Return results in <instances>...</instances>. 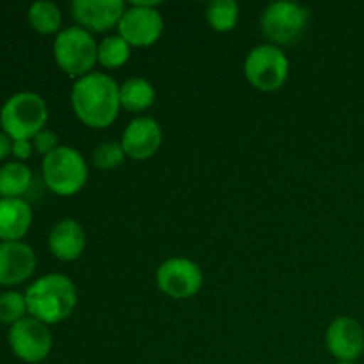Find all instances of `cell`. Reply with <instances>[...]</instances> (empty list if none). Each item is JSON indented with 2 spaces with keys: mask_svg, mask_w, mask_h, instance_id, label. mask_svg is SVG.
<instances>
[{
  "mask_svg": "<svg viewBox=\"0 0 364 364\" xmlns=\"http://www.w3.org/2000/svg\"><path fill=\"white\" fill-rule=\"evenodd\" d=\"M71 107L75 116L87 127H110L121 109L119 85L109 75L92 71L73 84Z\"/></svg>",
  "mask_w": 364,
  "mask_h": 364,
  "instance_id": "obj_1",
  "label": "cell"
},
{
  "mask_svg": "<svg viewBox=\"0 0 364 364\" xmlns=\"http://www.w3.org/2000/svg\"><path fill=\"white\" fill-rule=\"evenodd\" d=\"M25 301L32 318L52 326L70 318L77 308L78 295L70 277L63 274H46L27 288Z\"/></svg>",
  "mask_w": 364,
  "mask_h": 364,
  "instance_id": "obj_2",
  "label": "cell"
},
{
  "mask_svg": "<svg viewBox=\"0 0 364 364\" xmlns=\"http://www.w3.org/2000/svg\"><path fill=\"white\" fill-rule=\"evenodd\" d=\"M48 107L45 100L32 91H21L6 100L0 109V127L13 141L34 139L45 128Z\"/></svg>",
  "mask_w": 364,
  "mask_h": 364,
  "instance_id": "obj_3",
  "label": "cell"
},
{
  "mask_svg": "<svg viewBox=\"0 0 364 364\" xmlns=\"http://www.w3.org/2000/svg\"><path fill=\"white\" fill-rule=\"evenodd\" d=\"M53 57L64 73L78 80L92 73V68L98 63V43L91 32L78 25L66 27L55 36Z\"/></svg>",
  "mask_w": 364,
  "mask_h": 364,
  "instance_id": "obj_4",
  "label": "cell"
},
{
  "mask_svg": "<svg viewBox=\"0 0 364 364\" xmlns=\"http://www.w3.org/2000/svg\"><path fill=\"white\" fill-rule=\"evenodd\" d=\"M43 180L57 196H73L87 181V164L75 148L59 146L43 159Z\"/></svg>",
  "mask_w": 364,
  "mask_h": 364,
  "instance_id": "obj_5",
  "label": "cell"
},
{
  "mask_svg": "<svg viewBox=\"0 0 364 364\" xmlns=\"http://www.w3.org/2000/svg\"><path fill=\"white\" fill-rule=\"evenodd\" d=\"M244 73L249 84L262 92L279 91L290 73V63L283 48L274 43L252 48L245 57Z\"/></svg>",
  "mask_w": 364,
  "mask_h": 364,
  "instance_id": "obj_6",
  "label": "cell"
},
{
  "mask_svg": "<svg viewBox=\"0 0 364 364\" xmlns=\"http://www.w3.org/2000/svg\"><path fill=\"white\" fill-rule=\"evenodd\" d=\"M309 23V11L295 2H274L263 11V34L274 41V45H291L304 34Z\"/></svg>",
  "mask_w": 364,
  "mask_h": 364,
  "instance_id": "obj_7",
  "label": "cell"
},
{
  "mask_svg": "<svg viewBox=\"0 0 364 364\" xmlns=\"http://www.w3.org/2000/svg\"><path fill=\"white\" fill-rule=\"evenodd\" d=\"M7 340H9L13 354L28 364L45 361L52 352L53 345L48 326L32 316H25L20 322L11 326Z\"/></svg>",
  "mask_w": 364,
  "mask_h": 364,
  "instance_id": "obj_8",
  "label": "cell"
},
{
  "mask_svg": "<svg viewBox=\"0 0 364 364\" xmlns=\"http://www.w3.org/2000/svg\"><path fill=\"white\" fill-rule=\"evenodd\" d=\"M156 287L167 297L191 299L201 290L203 277L201 267L188 258H169L156 270Z\"/></svg>",
  "mask_w": 364,
  "mask_h": 364,
  "instance_id": "obj_9",
  "label": "cell"
},
{
  "mask_svg": "<svg viewBox=\"0 0 364 364\" xmlns=\"http://www.w3.org/2000/svg\"><path fill=\"white\" fill-rule=\"evenodd\" d=\"M121 38L135 48L153 46L164 34V18L156 7H141L130 4L117 25Z\"/></svg>",
  "mask_w": 364,
  "mask_h": 364,
  "instance_id": "obj_10",
  "label": "cell"
},
{
  "mask_svg": "<svg viewBox=\"0 0 364 364\" xmlns=\"http://www.w3.org/2000/svg\"><path fill=\"white\" fill-rule=\"evenodd\" d=\"M127 6L123 0H73L71 13L78 27L89 32H107L117 27Z\"/></svg>",
  "mask_w": 364,
  "mask_h": 364,
  "instance_id": "obj_11",
  "label": "cell"
},
{
  "mask_svg": "<svg viewBox=\"0 0 364 364\" xmlns=\"http://www.w3.org/2000/svg\"><path fill=\"white\" fill-rule=\"evenodd\" d=\"M327 350L345 363H355L364 350V331L358 320L340 316L333 320L326 333Z\"/></svg>",
  "mask_w": 364,
  "mask_h": 364,
  "instance_id": "obj_12",
  "label": "cell"
},
{
  "mask_svg": "<svg viewBox=\"0 0 364 364\" xmlns=\"http://www.w3.org/2000/svg\"><path fill=\"white\" fill-rule=\"evenodd\" d=\"M119 142L132 160H148L162 146V128L153 117H135L123 132Z\"/></svg>",
  "mask_w": 364,
  "mask_h": 364,
  "instance_id": "obj_13",
  "label": "cell"
},
{
  "mask_svg": "<svg viewBox=\"0 0 364 364\" xmlns=\"http://www.w3.org/2000/svg\"><path fill=\"white\" fill-rule=\"evenodd\" d=\"M36 252L23 242H0V287H14L34 274Z\"/></svg>",
  "mask_w": 364,
  "mask_h": 364,
  "instance_id": "obj_14",
  "label": "cell"
},
{
  "mask_svg": "<svg viewBox=\"0 0 364 364\" xmlns=\"http://www.w3.org/2000/svg\"><path fill=\"white\" fill-rule=\"evenodd\" d=\"M52 255L60 262H75L85 249V231L75 219H64L52 228L48 237Z\"/></svg>",
  "mask_w": 364,
  "mask_h": 364,
  "instance_id": "obj_15",
  "label": "cell"
},
{
  "mask_svg": "<svg viewBox=\"0 0 364 364\" xmlns=\"http://www.w3.org/2000/svg\"><path fill=\"white\" fill-rule=\"evenodd\" d=\"M32 223V210L20 198L0 199V240L20 242Z\"/></svg>",
  "mask_w": 364,
  "mask_h": 364,
  "instance_id": "obj_16",
  "label": "cell"
},
{
  "mask_svg": "<svg viewBox=\"0 0 364 364\" xmlns=\"http://www.w3.org/2000/svg\"><path fill=\"white\" fill-rule=\"evenodd\" d=\"M155 87L146 78L135 77L128 78L124 84L119 85V102L121 109L128 112H144L155 103Z\"/></svg>",
  "mask_w": 364,
  "mask_h": 364,
  "instance_id": "obj_17",
  "label": "cell"
},
{
  "mask_svg": "<svg viewBox=\"0 0 364 364\" xmlns=\"http://www.w3.org/2000/svg\"><path fill=\"white\" fill-rule=\"evenodd\" d=\"M32 183V173L23 162H7L0 167V196L21 198Z\"/></svg>",
  "mask_w": 364,
  "mask_h": 364,
  "instance_id": "obj_18",
  "label": "cell"
},
{
  "mask_svg": "<svg viewBox=\"0 0 364 364\" xmlns=\"http://www.w3.org/2000/svg\"><path fill=\"white\" fill-rule=\"evenodd\" d=\"M28 23L39 34H59L63 28V14H60V9L53 2H48V0H39V2H34L31 7H28Z\"/></svg>",
  "mask_w": 364,
  "mask_h": 364,
  "instance_id": "obj_19",
  "label": "cell"
},
{
  "mask_svg": "<svg viewBox=\"0 0 364 364\" xmlns=\"http://www.w3.org/2000/svg\"><path fill=\"white\" fill-rule=\"evenodd\" d=\"M206 21L215 32H231L240 18V7L235 0H215L206 6Z\"/></svg>",
  "mask_w": 364,
  "mask_h": 364,
  "instance_id": "obj_20",
  "label": "cell"
},
{
  "mask_svg": "<svg viewBox=\"0 0 364 364\" xmlns=\"http://www.w3.org/2000/svg\"><path fill=\"white\" fill-rule=\"evenodd\" d=\"M132 46L117 36H107L98 45V63L107 70H116L124 66L130 59Z\"/></svg>",
  "mask_w": 364,
  "mask_h": 364,
  "instance_id": "obj_21",
  "label": "cell"
},
{
  "mask_svg": "<svg viewBox=\"0 0 364 364\" xmlns=\"http://www.w3.org/2000/svg\"><path fill=\"white\" fill-rule=\"evenodd\" d=\"M28 313L25 295L20 291H6L0 295V322L14 326Z\"/></svg>",
  "mask_w": 364,
  "mask_h": 364,
  "instance_id": "obj_22",
  "label": "cell"
},
{
  "mask_svg": "<svg viewBox=\"0 0 364 364\" xmlns=\"http://www.w3.org/2000/svg\"><path fill=\"white\" fill-rule=\"evenodd\" d=\"M124 156H127V153H124L121 142L107 141L95 149V153H92V164L98 169L110 171L119 167L123 164Z\"/></svg>",
  "mask_w": 364,
  "mask_h": 364,
  "instance_id": "obj_23",
  "label": "cell"
},
{
  "mask_svg": "<svg viewBox=\"0 0 364 364\" xmlns=\"http://www.w3.org/2000/svg\"><path fill=\"white\" fill-rule=\"evenodd\" d=\"M32 144H34L36 151L46 156L59 148V137H57L52 130H46V128H43L39 134L34 135V139H32Z\"/></svg>",
  "mask_w": 364,
  "mask_h": 364,
  "instance_id": "obj_24",
  "label": "cell"
},
{
  "mask_svg": "<svg viewBox=\"0 0 364 364\" xmlns=\"http://www.w3.org/2000/svg\"><path fill=\"white\" fill-rule=\"evenodd\" d=\"M34 151V144L28 139H18V141H13V155L16 156L18 162L21 160H27L28 156Z\"/></svg>",
  "mask_w": 364,
  "mask_h": 364,
  "instance_id": "obj_25",
  "label": "cell"
},
{
  "mask_svg": "<svg viewBox=\"0 0 364 364\" xmlns=\"http://www.w3.org/2000/svg\"><path fill=\"white\" fill-rule=\"evenodd\" d=\"M11 153H13V139H11L6 132L0 130V160L9 156Z\"/></svg>",
  "mask_w": 364,
  "mask_h": 364,
  "instance_id": "obj_26",
  "label": "cell"
},
{
  "mask_svg": "<svg viewBox=\"0 0 364 364\" xmlns=\"http://www.w3.org/2000/svg\"><path fill=\"white\" fill-rule=\"evenodd\" d=\"M336 364H355V363H345V361H338Z\"/></svg>",
  "mask_w": 364,
  "mask_h": 364,
  "instance_id": "obj_27",
  "label": "cell"
}]
</instances>
